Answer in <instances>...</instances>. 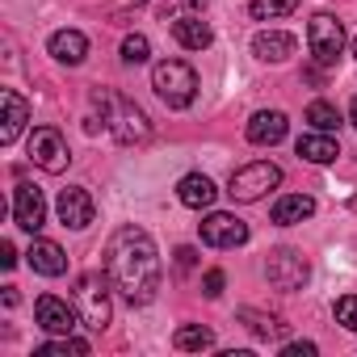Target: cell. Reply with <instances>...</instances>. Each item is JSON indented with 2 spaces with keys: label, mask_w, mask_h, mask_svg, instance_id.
<instances>
[{
  "label": "cell",
  "mask_w": 357,
  "mask_h": 357,
  "mask_svg": "<svg viewBox=\"0 0 357 357\" xmlns=\"http://www.w3.org/2000/svg\"><path fill=\"white\" fill-rule=\"evenodd\" d=\"M105 278L114 282V290L130 303V307H147L160 290V252H155V240L126 223L114 231L109 248H105Z\"/></svg>",
  "instance_id": "6da1fadb"
},
{
  "label": "cell",
  "mask_w": 357,
  "mask_h": 357,
  "mask_svg": "<svg viewBox=\"0 0 357 357\" xmlns=\"http://www.w3.org/2000/svg\"><path fill=\"white\" fill-rule=\"evenodd\" d=\"M93 105L101 109V122H97V118H89V122H84V126H89V135L109 130V135H114L118 143H126V147L147 143L151 122H147V114H143L130 97H122V93H114V89H93Z\"/></svg>",
  "instance_id": "7a4b0ae2"
},
{
  "label": "cell",
  "mask_w": 357,
  "mask_h": 357,
  "mask_svg": "<svg viewBox=\"0 0 357 357\" xmlns=\"http://www.w3.org/2000/svg\"><path fill=\"white\" fill-rule=\"evenodd\" d=\"M151 89L160 93L168 109H190L198 97V72L185 59H164L151 68Z\"/></svg>",
  "instance_id": "3957f363"
},
{
  "label": "cell",
  "mask_w": 357,
  "mask_h": 357,
  "mask_svg": "<svg viewBox=\"0 0 357 357\" xmlns=\"http://www.w3.org/2000/svg\"><path fill=\"white\" fill-rule=\"evenodd\" d=\"M282 185V168L273 164V160H252V164H244V168H236L231 172V181H227V194L236 198V202H261L269 190H278Z\"/></svg>",
  "instance_id": "277c9868"
},
{
  "label": "cell",
  "mask_w": 357,
  "mask_h": 357,
  "mask_svg": "<svg viewBox=\"0 0 357 357\" xmlns=\"http://www.w3.org/2000/svg\"><path fill=\"white\" fill-rule=\"evenodd\" d=\"M307 47H311V59L319 68H332L344 51V26L332 13H315L311 26H307Z\"/></svg>",
  "instance_id": "5b68a950"
},
{
  "label": "cell",
  "mask_w": 357,
  "mask_h": 357,
  "mask_svg": "<svg viewBox=\"0 0 357 357\" xmlns=\"http://www.w3.org/2000/svg\"><path fill=\"white\" fill-rule=\"evenodd\" d=\"M30 160L43 168V172H63L72 151H68V139L55 130V126H34L30 130Z\"/></svg>",
  "instance_id": "8992f818"
},
{
  "label": "cell",
  "mask_w": 357,
  "mask_h": 357,
  "mask_svg": "<svg viewBox=\"0 0 357 357\" xmlns=\"http://www.w3.org/2000/svg\"><path fill=\"white\" fill-rule=\"evenodd\" d=\"M265 278H269L273 290H303L311 269H307V261L294 248H273L269 261H265Z\"/></svg>",
  "instance_id": "52a82bcc"
},
{
  "label": "cell",
  "mask_w": 357,
  "mask_h": 357,
  "mask_svg": "<svg viewBox=\"0 0 357 357\" xmlns=\"http://www.w3.org/2000/svg\"><path fill=\"white\" fill-rule=\"evenodd\" d=\"M76 307H80V319L89 324V328H105L109 324V294H105V282H101V273H84L80 282H76Z\"/></svg>",
  "instance_id": "ba28073f"
},
{
  "label": "cell",
  "mask_w": 357,
  "mask_h": 357,
  "mask_svg": "<svg viewBox=\"0 0 357 357\" xmlns=\"http://www.w3.org/2000/svg\"><path fill=\"white\" fill-rule=\"evenodd\" d=\"M198 231H202V244H211V248H240V244H248V223L236 219V215H223V211L206 215L198 223Z\"/></svg>",
  "instance_id": "9c48e42d"
},
{
  "label": "cell",
  "mask_w": 357,
  "mask_h": 357,
  "mask_svg": "<svg viewBox=\"0 0 357 357\" xmlns=\"http://www.w3.org/2000/svg\"><path fill=\"white\" fill-rule=\"evenodd\" d=\"M13 223H17L22 231H30V236L43 231V223H47V198H43L38 185L22 181V185L13 190Z\"/></svg>",
  "instance_id": "30bf717a"
},
{
  "label": "cell",
  "mask_w": 357,
  "mask_h": 357,
  "mask_svg": "<svg viewBox=\"0 0 357 357\" xmlns=\"http://www.w3.org/2000/svg\"><path fill=\"white\" fill-rule=\"evenodd\" d=\"M34 319H38L43 332H51V336H68V332L76 328V307H72L68 298L43 294V298L34 303Z\"/></svg>",
  "instance_id": "8fae6325"
},
{
  "label": "cell",
  "mask_w": 357,
  "mask_h": 357,
  "mask_svg": "<svg viewBox=\"0 0 357 357\" xmlns=\"http://www.w3.org/2000/svg\"><path fill=\"white\" fill-rule=\"evenodd\" d=\"M55 211H59V223H63V227H76V231H80V227H89V223H93V215H97V206H93L89 190H80V185L59 190Z\"/></svg>",
  "instance_id": "7c38bea8"
},
{
  "label": "cell",
  "mask_w": 357,
  "mask_h": 357,
  "mask_svg": "<svg viewBox=\"0 0 357 357\" xmlns=\"http://www.w3.org/2000/svg\"><path fill=\"white\" fill-rule=\"evenodd\" d=\"M0 105H5V118H0V143L13 147V143L22 139L26 122H30V105H26V97L13 93V89H0Z\"/></svg>",
  "instance_id": "4fadbf2b"
},
{
  "label": "cell",
  "mask_w": 357,
  "mask_h": 357,
  "mask_svg": "<svg viewBox=\"0 0 357 357\" xmlns=\"http://www.w3.org/2000/svg\"><path fill=\"white\" fill-rule=\"evenodd\" d=\"M286 130H290V122H286L282 109H261V114L248 118V143H257V147H273V143H282Z\"/></svg>",
  "instance_id": "5bb4252c"
},
{
  "label": "cell",
  "mask_w": 357,
  "mask_h": 357,
  "mask_svg": "<svg viewBox=\"0 0 357 357\" xmlns=\"http://www.w3.org/2000/svg\"><path fill=\"white\" fill-rule=\"evenodd\" d=\"M294 51H298V43H294V34H286V30H261V34L252 38V55L265 59V63H286Z\"/></svg>",
  "instance_id": "9a60e30c"
},
{
  "label": "cell",
  "mask_w": 357,
  "mask_h": 357,
  "mask_svg": "<svg viewBox=\"0 0 357 357\" xmlns=\"http://www.w3.org/2000/svg\"><path fill=\"white\" fill-rule=\"evenodd\" d=\"M215 181L206 172H190V176H181V185H176V198H181V206H190V211H211L215 206Z\"/></svg>",
  "instance_id": "2e32d148"
},
{
  "label": "cell",
  "mask_w": 357,
  "mask_h": 357,
  "mask_svg": "<svg viewBox=\"0 0 357 357\" xmlns=\"http://www.w3.org/2000/svg\"><path fill=\"white\" fill-rule=\"evenodd\" d=\"M26 261H30V269L43 273V278H59V273H68V257H63V248L51 244V240H34V248L26 252Z\"/></svg>",
  "instance_id": "e0dca14e"
},
{
  "label": "cell",
  "mask_w": 357,
  "mask_h": 357,
  "mask_svg": "<svg viewBox=\"0 0 357 357\" xmlns=\"http://www.w3.org/2000/svg\"><path fill=\"white\" fill-rule=\"evenodd\" d=\"M51 55H55L59 63L76 68V63L89 59V38H84L80 30H55V34H51Z\"/></svg>",
  "instance_id": "ac0fdd59"
},
{
  "label": "cell",
  "mask_w": 357,
  "mask_h": 357,
  "mask_svg": "<svg viewBox=\"0 0 357 357\" xmlns=\"http://www.w3.org/2000/svg\"><path fill=\"white\" fill-rule=\"evenodd\" d=\"M294 151H298L303 160H311V164H332V160L340 155V143H336V135H328V130H311V135H303V139L294 143Z\"/></svg>",
  "instance_id": "d6986e66"
},
{
  "label": "cell",
  "mask_w": 357,
  "mask_h": 357,
  "mask_svg": "<svg viewBox=\"0 0 357 357\" xmlns=\"http://www.w3.org/2000/svg\"><path fill=\"white\" fill-rule=\"evenodd\" d=\"M172 38L181 43L185 51H206L215 43V30L202 22V17H176L172 22Z\"/></svg>",
  "instance_id": "ffe728a7"
},
{
  "label": "cell",
  "mask_w": 357,
  "mask_h": 357,
  "mask_svg": "<svg viewBox=\"0 0 357 357\" xmlns=\"http://www.w3.org/2000/svg\"><path fill=\"white\" fill-rule=\"evenodd\" d=\"M311 215H315V198H307V194H286V198L273 202V223L278 227H294Z\"/></svg>",
  "instance_id": "44dd1931"
},
{
  "label": "cell",
  "mask_w": 357,
  "mask_h": 357,
  "mask_svg": "<svg viewBox=\"0 0 357 357\" xmlns=\"http://www.w3.org/2000/svg\"><path fill=\"white\" fill-rule=\"evenodd\" d=\"M172 344L181 353H202V349H215V332L202 328V324H181L176 336H172Z\"/></svg>",
  "instance_id": "7402d4cb"
},
{
  "label": "cell",
  "mask_w": 357,
  "mask_h": 357,
  "mask_svg": "<svg viewBox=\"0 0 357 357\" xmlns=\"http://www.w3.org/2000/svg\"><path fill=\"white\" fill-rule=\"evenodd\" d=\"M89 353V340H80V336H55V340H47L43 349H38V357H84Z\"/></svg>",
  "instance_id": "603a6c76"
},
{
  "label": "cell",
  "mask_w": 357,
  "mask_h": 357,
  "mask_svg": "<svg viewBox=\"0 0 357 357\" xmlns=\"http://www.w3.org/2000/svg\"><path fill=\"white\" fill-rule=\"evenodd\" d=\"M240 319H248V328H252L261 340H269V336H286V324H282L278 315H261V311L244 307V311H240Z\"/></svg>",
  "instance_id": "cb8c5ba5"
},
{
  "label": "cell",
  "mask_w": 357,
  "mask_h": 357,
  "mask_svg": "<svg viewBox=\"0 0 357 357\" xmlns=\"http://www.w3.org/2000/svg\"><path fill=\"white\" fill-rule=\"evenodd\" d=\"M298 9V0H252V17L257 22H282Z\"/></svg>",
  "instance_id": "d4e9b609"
},
{
  "label": "cell",
  "mask_w": 357,
  "mask_h": 357,
  "mask_svg": "<svg viewBox=\"0 0 357 357\" xmlns=\"http://www.w3.org/2000/svg\"><path fill=\"white\" fill-rule=\"evenodd\" d=\"M307 122L315 126V130H340V114H336V105H328V101H311L307 105Z\"/></svg>",
  "instance_id": "484cf974"
},
{
  "label": "cell",
  "mask_w": 357,
  "mask_h": 357,
  "mask_svg": "<svg viewBox=\"0 0 357 357\" xmlns=\"http://www.w3.org/2000/svg\"><path fill=\"white\" fill-rule=\"evenodd\" d=\"M147 55H151V43L143 34H126L122 38V59L126 63H147Z\"/></svg>",
  "instance_id": "4316f807"
},
{
  "label": "cell",
  "mask_w": 357,
  "mask_h": 357,
  "mask_svg": "<svg viewBox=\"0 0 357 357\" xmlns=\"http://www.w3.org/2000/svg\"><path fill=\"white\" fill-rule=\"evenodd\" d=\"M336 324H344L349 332H357V294L336 298Z\"/></svg>",
  "instance_id": "83f0119b"
},
{
  "label": "cell",
  "mask_w": 357,
  "mask_h": 357,
  "mask_svg": "<svg viewBox=\"0 0 357 357\" xmlns=\"http://www.w3.org/2000/svg\"><path fill=\"white\" fill-rule=\"evenodd\" d=\"M223 282H227L223 269H206V278H202V294H206V298H219V294H223Z\"/></svg>",
  "instance_id": "f1b7e54d"
},
{
  "label": "cell",
  "mask_w": 357,
  "mask_h": 357,
  "mask_svg": "<svg viewBox=\"0 0 357 357\" xmlns=\"http://www.w3.org/2000/svg\"><path fill=\"white\" fill-rule=\"evenodd\" d=\"M282 357H315V344L311 340H294V344L282 349Z\"/></svg>",
  "instance_id": "f546056e"
},
{
  "label": "cell",
  "mask_w": 357,
  "mask_h": 357,
  "mask_svg": "<svg viewBox=\"0 0 357 357\" xmlns=\"http://www.w3.org/2000/svg\"><path fill=\"white\" fill-rule=\"evenodd\" d=\"M198 265V252L194 248H176V269H194Z\"/></svg>",
  "instance_id": "4dcf8cb0"
},
{
  "label": "cell",
  "mask_w": 357,
  "mask_h": 357,
  "mask_svg": "<svg viewBox=\"0 0 357 357\" xmlns=\"http://www.w3.org/2000/svg\"><path fill=\"white\" fill-rule=\"evenodd\" d=\"M0 265H5V269H13V265H17V248H13L9 240L0 244Z\"/></svg>",
  "instance_id": "1f68e13d"
},
{
  "label": "cell",
  "mask_w": 357,
  "mask_h": 357,
  "mask_svg": "<svg viewBox=\"0 0 357 357\" xmlns=\"http://www.w3.org/2000/svg\"><path fill=\"white\" fill-rule=\"evenodd\" d=\"M185 5H190V9H206V0H185Z\"/></svg>",
  "instance_id": "d6a6232c"
},
{
  "label": "cell",
  "mask_w": 357,
  "mask_h": 357,
  "mask_svg": "<svg viewBox=\"0 0 357 357\" xmlns=\"http://www.w3.org/2000/svg\"><path fill=\"white\" fill-rule=\"evenodd\" d=\"M353 126H357V101H353Z\"/></svg>",
  "instance_id": "836d02e7"
},
{
  "label": "cell",
  "mask_w": 357,
  "mask_h": 357,
  "mask_svg": "<svg viewBox=\"0 0 357 357\" xmlns=\"http://www.w3.org/2000/svg\"><path fill=\"white\" fill-rule=\"evenodd\" d=\"M353 55H357V38H353Z\"/></svg>",
  "instance_id": "e575fe53"
}]
</instances>
